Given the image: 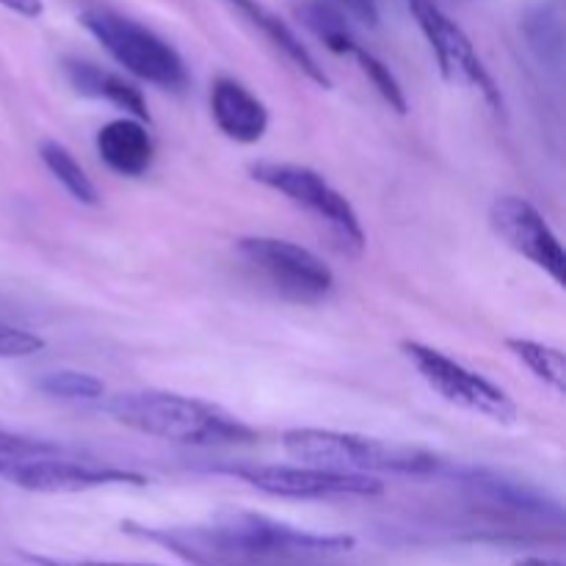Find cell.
I'll use <instances>...</instances> for the list:
<instances>
[{
  "instance_id": "cell-1",
  "label": "cell",
  "mask_w": 566,
  "mask_h": 566,
  "mask_svg": "<svg viewBox=\"0 0 566 566\" xmlns=\"http://www.w3.org/2000/svg\"><path fill=\"white\" fill-rule=\"evenodd\" d=\"M122 531L193 566H326L357 545L354 536L315 534L258 512H224L205 525L171 528L122 523Z\"/></svg>"
},
{
  "instance_id": "cell-20",
  "label": "cell",
  "mask_w": 566,
  "mask_h": 566,
  "mask_svg": "<svg viewBox=\"0 0 566 566\" xmlns=\"http://www.w3.org/2000/svg\"><path fill=\"white\" fill-rule=\"evenodd\" d=\"M39 390L61 401H97L105 396V385L92 374L81 370H53L36 381Z\"/></svg>"
},
{
  "instance_id": "cell-18",
  "label": "cell",
  "mask_w": 566,
  "mask_h": 566,
  "mask_svg": "<svg viewBox=\"0 0 566 566\" xmlns=\"http://www.w3.org/2000/svg\"><path fill=\"white\" fill-rule=\"evenodd\" d=\"M298 20L307 28L310 33L321 39L332 53L337 55H352L357 48V39H354L352 28L346 25V17L340 9L324 3V0H310V3L298 6Z\"/></svg>"
},
{
  "instance_id": "cell-9",
  "label": "cell",
  "mask_w": 566,
  "mask_h": 566,
  "mask_svg": "<svg viewBox=\"0 0 566 566\" xmlns=\"http://www.w3.org/2000/svg\"><path fill=\"white\" fill-rule=\"evenodd\" d=\"M407 3L415 22L423 31L426 42L434 50L442 77L448 83H457V86L473 88L475 94H481L490 103V108L501 111V86L490 75V70L484 66V61H481L479 50L473 48L468 33L437 6V0H407Z\"/></svg>"
},
{
  "instance_id": "cell-13",
  "label": "cell",
  "mask_w": 566,
  "mask_h": 566,
  "mask_svg": "<svg viewBox=\"0 0 566 566\" xmlns=\"http://www.w3.org/2000/svg\"><path fill=\"white\" fill-rule=\"evenodd\" d=\"M97 153L114 175L144 177L155 160V142L144 122L122 116L99 127Z\"/></svg>"
},
{
  "instance_id": "cell-25",
  "label": "cell",
  "mask_w": 566,
  "mask_h": 566,
  "mask_svg": "<svg viewBox=\"0 0 566 566\" xmlns=\"http://www.w3.org/2000/svg\"><path fill=\"white\" fill-rule=\"evenodd\" d=\"M346 14H352L354 20L363 22V25L376 28L379 25V9H376V0H335Z\"/></svg>"
},
{
  "instance_id": "cell-14",
  "label": "cell",
  "mask_w": 566,
  "mask_h": 566,
  "mask_svg": "<svg viewBox=\"0 0 566 566\" xmlns=\"http://www.w3.org/2000/svg\"><path fill=\"white\" fill-rule=\"evenodd\" d=\"M224 3H230L232 9H235L238 14L249 22V25L258 28V31L265 36V42H269L276 53L285 55V59L291 61V64L296 66L304 77H310L315 86H321V88L332 86V81H329V75L324 72V66L315 61V55L310 53L307 48H304V42L296 36V31H293L285 20H280L274 11L265 9V6L258 3V0H224Z\"/></svg>"
},
{
  "instance_id": "cell-21",
  "label": "cell",
  "mask_w": 566,
  "mask_h": 566,
  "mask_svg": "<svg viewBox=\"0 0 566 566\" xmlns=\"http://www.w3.org/2000/svg\"><path fill=\"white\" fill-rule=\"evenodd\" d=\"M352 59L357 61L359 70L370 77V83H374L376 92L381 94V99H385L392 111H398V114H407L409 111L407 94H403L401 83H398V77L390 72V66H387L381 59H376V55L370 53V50H365L363 44L354 48Z\"/></svg>"
},
{
  "instance_id": "cell-2",
  "label": "cell",
  "mask_w": 566,
  "mask_h": 566,
  "mask_svg": "<svg viewBox=\"0 0 566 566\" xmlns=\"http://www.w3.org/2000/svg\"><path fill=\"white\" fill-rule=\"evenodd\" d=\"M105 412L125 429L193 448L249 446L258 440L252 426L227 409L166 390L119 392L105 401Z\"/></svg>"
},
{
  "instance_id": "cell-3",
  "label": "cell",
  "mask_w": 566,
  "mask_h": 566,
  "mask_svg": "<svg viewBox=\"0 0 566 566\" xmlns=\"http://www.w3.org/2000/svg\"><path fill=\"white\" fill-rule=\"evenodd\" d=\"M282 448L296 464L335 470L352 475H437L442 462L423 448L398 446L376 437L335 429H291L282 434Z\"/></svg>"
},
{
  "instance_id": "cell-19",
  "label": "cell",
  "mask_w": 566,
  "mask_h": 566,
  "mask_svg": "<svg viewBox=\"0 0 566 566\" xmlns=\"http://www.w3.org/2000/svg\"><path fill=\"white\" fill-rule=\"evenodd\" d=\"M506 348L536 379L545 381L556 392L566 390V359L562 348L545 346V343L528 340V337H509Z\"/></svg>"
},
{
  "instance_id": "cell-12",
  "label": "cell",
  "mask_w": 566,
  "mask_h": 566,
  "mask_svg": "<svg viewBox=\"0 0 566 566\" xmlns=\"http://www.w3.org/2000/svg\"><path fill=\"white\" fill-rule=\"evenodd\" d=\"M210 114L216 127L238 144H258L269 130L265 105L232 77H219L210 88Z\"/></svg>"
},
{
  "instance_id": "cell-22",
  "label": "cell",
  "mask_w": 566,
  "mask_h": 566,
  "mask_svg": "<svg viewBox=\"0 0 566 566\" xmlns=\"http://www.w3.org/2000/svg\"><path fill=\"white\" fill-rule=\"evenodd\" d=\"M528 39L545 64L562 61V22L551 9H539L534 17H528Z\"/></svg>"
},
{
  "instance_id": "cell-6",
  "label": "cell",
  "mask_w": 566,
  "mask_h": 566,
  "mask_svg": "<svg viewBox=\"0 0 566 566\" xmlns=\"http://www.w3.org/2000/svg\"><path fill=\"white\" fill-rule=\"evenodd\" d=\"M238 254L276 296L291 304H321L335 291V274L329 265L318 254L285 238H241Z\"/></svg>"
},
{
  "instance_id": "cell-4",
  "label": "cell",
  "mask_w": 566,
  "mask_h": 566,
  "mask_svg": "<svg viewBox=\"0 0 566 566\" xmlns=\"http://www.w3.org/2000/svg\"><path fill=\"white\" fill-rule=\"evenodd\" d=\"M81 22L99 48L138 81L164 92H186L191 83L182 55L153 28L111 9H86Z\"/></svg>"
},
{
  "instance_id": "cell-16",
  "label": "cell",
  "mask_w": 566,
  "mask_h": 566,
  "mask_svg": "<svg viewBox=\"0 0 566 566\" xmlns=\"http://www.w3.org/2000/svg\"><path fill=\"white\" fill-rule=\"evenodd\" d=\"M459 481L479 492L486 501L497 503L503 509H512L520 514H536V517H562V506L545 495V492L534 490L520 481H509L503 475L486 473V470H459Z\"/></svg>"
},
{
  "instance_id": "cell-28",
  "label": "cell",
  "mask_w": 566,
  "mask_h": 566,
  "mask_svg": "<svg viewBox=\"0 0 566 566\" xmlns=\"http://www.w3.org/2000/svg\"><path fill=\"white\" fill-rule=\"evenodd\" d=\"M514 566H564L558 558H542V556H534V558H523V562H517Z\"/></svg>"
},
{
  "instance_id": "cell-23",
  "label": "cell",
  "mask_w": 566,
  "mask_h": 566,
  "mask_svg": "<svg viewBox=\"0 0 566 566\" xmlns=\"http://www.w3.org/2000/svg\"><path fill=\"white\" fill-rule=\"evenodd\" d=\"M66 451L64 446H55L48 440H33V437L11 434V431L0 429V475L6 473L14 464L28 462V459L36 457H53V453Z\"/></svg>"
},
{
  "instance_id": "cell-10",
  "label": "cell",
  "mask_w": 566,
  "mask_h": 566,
  "mask_svg": "<svg viewBox=\"0 0 566 566\" xmlns=\"http://www.w3.org/2000/svg\"><path fill=\"white\" fill-rule=\"evenodd\" d=\"M11 486L28 492H44V495H66V492L105 490V486H144L147 479L133 470L99 464L94 459L75 457L72 451L53 453V457H36L28 462L14 464L0 475Z\"/></svg>"
},
{
  "instance_id": "cell-15",
  "label": "cell",
  "mask_w": 566,
  "mask_h": 566,
  "mask_svg": "<svg viewBox=\"0 0 566 566\" xmlns=\"http://www.w3.org/2000/svg\"><path fill=\"white\" fill-rule=\"evenodd\" d=\"M66 81L72 83L77 94L88 99H103V103L114 105V108L125 111V116L138 122H147L149 125V111L147 99H144L142 88L133 86L130 81H125L116 72L103 70V66L92 64V61H77L70 59L64 61Z\"/></svg>"
},
{
  "instance_id": "cell-11",
  "label": "cell",
  "mask_w": 566,
  "mask_h": 566,
  "mask_svg": "<svg viewBox=\"0 0 566 566\" xmlns=\"http://www.w3.org/2000/svg\"><path fill=\"white\" fill-rule=\"evenodd\" d=\"M490 224L492 230H495V235L501 238L509 249H514V252L523 254L528 263H534L536 269H542L547 276H553L556 285H564V247L562 241H558L556 232L551 230V224L545 221V216H542L534 205L525 202L523 197H497L490 208Z\"/></svg>"
},
{
  "instance_id": "cell-24",
  "label": "cell",
  "mask_w": 566,
  "mask_h": 566,
  "mask_svg": "<svg viewBox=\"0 0 566 566\" xmlns=\"http://www.w3.org/2000/svg\"><path fill=\"white\" fill-rule=\"evenodd\" d=\"M42 340L33 332L20 329V326L0 324V359H22L33 357Z\"/></svg>"
},
{
  "instance_id": "cell-8",
  "label": "cell",
  "mask_w": 566,
  "mask_h": 566,
  "mask_svg": "<svg viewBox=\"0 0 566 566\" xmlns=\"http://www.w3.org/2000/svg\"><path fill=\"white\" fill-rule=\"evenodd\" d=\"M224 473L241 479L252 490L287 501H340V497H376L385 484L374 475L335 473L310 464H232Z\"/></svg>"
},
{
  "instance_id": "cell-17",
  "label": "cell",
  "mask_w": 566,
  "mask_h": 566,
  "mask_svg": "<svg viewBox=\"0 0 566 566\" xmlns=\"http://www.w3.org/2000/svg\"><path fill=\"white\" fill-rule=\"evenodd\" d=\"M39 158H42V164L48 166L50 175L64 186V191L70 193L75 202L88 205V208H97L99 205L97 186H94L92 177L83 171V166L77 164L75 155H72L64 144L50 142L48 138V142L39 144Z\"/></svg>"
},
{
  "instance_id": "cell-27",
  "label": "cell",
  "mask_w": 566,
  "mask_h": 566,
  "mask_svg": "<svg viewBox=\"0 0 566 566\" xmlns=\"http://www.w3.org/2000/svg\"><path fill=\"white\" fill-rule=\"evenodd\" d=\"M0 6H6L14 14L25 17V20H36L44 11V0H0Z\"/></svg>"
},
{
  "instance_id": "cell-5",
  "label": "cell",
  "mask_w": 566,
  "mask_h": 566,
  "mask_svg": "<svg viewBox=\"0 0 566 566\" xmlns=\"http://www.w3.org/2000/svg\"><path fill=\"white\" fill-rule=\"evenodd\" d=\"M249 171H252V180L282 193L287 202L307 210L315 221H321L348 258H359L365 252V230L359 224L357 210L318 171L298 164H271V160L254 164Z\"/></svg>"
},
{
  "instance_id": "cell-7",
  "label": "cell",
  "mask_w": 566,
  "mask_h": 566,
  "mask_svg": "<svg viewBox=\"0 0 566 566\" xmlns=\"http://www.w3.org/2000/svg\"><path fill=\"white\" fill-rule=\"evenodd\" d=\"M401 354L442 401L453 403L464 412L495 420V423H514L517 420V403L509 398L503 387L484 379L475 370L464 368L462 363L451 359L448 354L418 340H403Z\"/></svg>"
},
{
  "instance_id": "cell-26",
  "label": "cell",
  "mask_w": 566,
  "mask_h": 566,
  "mask_svg": "<svg viewBox=\"0 0 566 566\" xmlns=\"http://www.w3.org/2000/svg\"><path fill=\"white\" fill-rule=\"evenodd\" d=\"M33 566H153V564H122V562H70V558L25 556Z\"/></svg>"
}]
</instances>
